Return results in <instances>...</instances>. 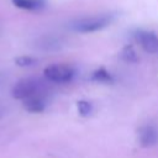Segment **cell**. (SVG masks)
<instances>
[{"label":"cell","instance_id":"6da1fadb","mask_svg":"<svg viewBox=\"0 0 158 158\" xmlns=\"http://www.w3.org/2000/svg\"><path fill=\"white\" fill-rule=\"evenodd\" d=\"M115 20V14H100L93 16H85L80 19H75L69 23L70 30L79 33H91L96 31H101L110 26Z\"/></svg>","mask_w":158,"mask_h":158},{"label":"cell","instance_id":"7a4b0ae2","mask_svg":"<svg viewBox=\"0 0 158 158\" xmlns=\"http://www.w3.org/2000/svg\"><path fill=\"white\" fill-rule=\"evenodd\" d=\"M37 94H47L44 83L38 78H23L11 89V95L17 100H25Z\"/></svg>","mask_w":158,"mask_h":158},{"label":"cell","instance_id":"3957f363","mask_svg":"<svg viewBox=\"0 0 158 158\" xmlns=\"http://www.w3.org/2000/svg\"><path fill=\"white\" fill-rule=\"evenodd\" d=\"M43 77L46 80L56 84H65L74 79L75 69L64 63H54L49 64L43 69Z\"/></svg>","mask_w":158,"mask_h":158},{"label":"cell","instance_id":"277c9868","mask_svg":"<svg viewBox=\"0 0 158 158\" xmlns=\"http://www.w3.org/2000/svg\"><path fill=\"white\" fill-rule=\"evenodd\" d=\"M133 37L144 52L151 54H154L158 52V36L153 31L137 30Z\"/></svg>","mask_w":158,"mask_h":158},{"label":"cell","instance_id":"5b68a950","mask_svg":"<svg viewBox=\"0 0 158 158\" xmlns=\"http://www.w3.org/2000/svg\"><path fill=\"white\" fill-rule=\"evenodd\" d=\"M139 144L144 148L153 147L158 143V128L153 125H146L139 128L138 132Z\"/></svg>","mask_w":158,"mask_h":158},{"label":"cell","instance_id":"8992f818","mask_svg":"<svg viewBox=\"0 0 158 158\" xmlns=\"http://www.w3.org/2000/svg\"><path fill=\"white\" fill-rule=\"evenodd\" d=\"M22 106L26 111L31 114L43 112L47 107V94H37L31 98L22 100Z\"/></svg>","mask_w":158,"mask_h":158},{"label":"cell","instance_id":"52a82bcc","mask_svg":"<svg viewBox=\"0 0 158 158\" xmlns=\"http://www.w3.org/2000/svg\"><path fill=\"white\" fill-rule=\"evenodd\" d=\"M35 46L41 51H58L62 48V41L53 36H44L38 38Z\"/></svg>","mask_w":158,"mask_h":158},{"label":"cell","instance_id":"ba28073f","mask_svg":"<svg viewBox=\"0 0 158 158\" xmlns=\"http://www.w3.org/2000/svg\"><path fill=\"white\" fill-rule=\"evenodd\" d=\"M11 2L22 10L27 11H40L46 7V0H11Z\"/></svg>","mask_w":158,"mask_h":158},{"label":"cell","instance_id":"9c48e42d","mask_svg":"<svg viewBox=\"0 0 158 158\" xmlns=\"http://www.w3.org/2000/svg\"><path fill=\"white\" fill-rule=\"evenodd\" d=\"M90 79L95 83H101V84H110L114 81V77L109 73L107 69H105L104 67H100L98 69H95L91 73Z\"/></svg>","mask_w":158,"mask_h":158},{"label":"cell","instance_id":"30bf717a","mask_svg":"<svg viewBox=\"0 0 158 158\" xmlns=\"http://www.w3.org/2000/svg\"><path fill=\"white\" fill-rule=\"evenodd\" d=\"M120 58L127 63H137L138 62V56L133 48V46L131 44H126L121 52H120Z\"/></svg>","mask_w":158,"mask_h":158},{"label":"cell","instance_id":"8fae6325","mask_svg":"<svg viewBox=\"0 0 158 158\" xmlns=\"http://www.w3.org/2000/svg\"><path fill=\"white\" fill-rule=\"evenodd\" d=\"M77 109H78V112H79L80 116L88 117V116L91 115V112H93V110H94V106H93V104H91L90 101H88V100H79V101L77 102Z\"/></svg>","mask_w":158,"mask_h":158},{"label":"cell","instance_id":"7c38bea8","mask_svg":"<svg viewBox=\"0 0 158 158\" xmlns=\"http://www.w3.org/2000/svg\"><path fill=\"white\" fill-rule=\"evenodd\" d=\"M38 63V59L31 56H20L15 58V64L19 67H32Z\"/></svg>","mask_w":158,"mask_h":158},{"label":"cell","instance_id":"4fadbf2b","mask_svg":"<svg viewBox=\"0 0 158 158\" xmlns=\"http://www.w3.org/2000/svg\"><path fill=\"white\" fill-rule=\"evenodd\" d=\"M2 115H4V109H2V107H0V118L2 117Z\"/></svg>","mask_w":158,"mask_h":158}]
</instances>
